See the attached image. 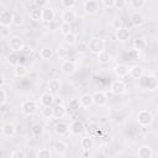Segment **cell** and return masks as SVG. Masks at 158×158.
<instances>
[{
	"mask_svg": "<svg viewBox=\"0 0 158 158\" xmlns=\"http://www.w3.org/2000/svg\"><path fill=\"white\" fill-rule=\"evenodd\" d=\"M138 85H139L141 89H144V90H148V91H154L158 88V79L154 75L143 74L138 79Z\"/></svg>",
	"mask_w": 158,
	"mask_h": 158,
	"instance_id": "6da1fadb",
	"label": "cell"
},
{
	"mask_svg": "<svg viewBox=\"0 0 158 158\" xmlns=\"http://www.w3.org/2000/svg\"><path fill=\"white\" fill-rule=\"evenodd\" d=\"M88 49L94 54H99L100 52L105 51V41L100 37H93L88 42Z\"/></svg>",
	"mask_w": 158,
	"mask_h": 158,
	"instance_id": "7a4b0ae2",
	"label": "cell"
},
{
	"mask_svg": "<svg viewBox=\"0 0 158 158\" xmlns=\"http://www.w3.org/2000/svg\"><path fill=\"white\" fill-rule=\"evenodd\" d=\"M38 111V104L35 100H23L21 102V112L26 116H32Z\"/></svg>",
	"mask_w": 158,
	"mask_h": 158,
	"instance_id": "3957f363",
	"label": "cell"
},
{
	"mask_svg": "<svg viewBox=\"0 0 158 158\" xmlns=\"http://www.w3.org/2000/svg\"><path fill=\"white\" fill-rule=\"evenodd\" d=\"M153 120H154V116L149 110L143 109V110H139L138 114H137V122L143 127H147V126L152 125Z\"/></svg>",
	"mask_w": 158,
	"mask_h": 158,
	"instance_id": "277c9868",
	"label": "cell"
},
{
	"mask_svg": "<svg viewBox=\"0 0 158 158\" xmlns=\"http://www.w3.org/2000/svg\"><path fill=\"white\" fill-rule=\"evenodd\" d=\"M7 44H9V48H10L11 51H14V52H22L23 48H25L23 40H22L20 36H12V37H9Z\"/></svg>",
	"mask_w": 158,
	"mask_h": 158,
	"instance_id": "5b68a950",
	"label": "cell"
},
{
	"mask_svg": "<svg viewBox=\"0 0 158 158\" xmlns=\"http://www.w3.org/2000/svg\"><path fill=\"white\" fill-rule=\"evenodd\" d=\"M77 69H78L77 63H75L74 60H72V59H64V60L62 62V64H60V70H62V73L65 74V75H72V74H74V73L77 72Z\"/></svg>",
	"mask_w": 158,
	"mask_h": 158,
	"instance_id": "8992f818",
	"label": "cell"
},
{
	"mask_svg": "<svg viewBox=\"0 0 158 158\" xmlns=\"http://www.w3.org/2000/svg\"><path fill=\"white\" fill-rule=\"evenodd\" d=\"M126 83L121 79H117V80H114L111 83V86H110V91L114 94V95H122L126 93Z\"/></svg>",
	"mask_w": 158,
	"mask_h": 158,
	"instance_id": "52a82bcc",
	"label": "cell"
},
{
	"mask_svg": "<svg viewBox=\"0 0 158 158\" xmlns=\"http://www.w3.org/2000/svg\"><path fill=\"white\" fill-rule=\"evenodd\" d=\"M14 16L15 15L10 10H2L1 14H0V25L9 27L14 22Z\"/></svg>",
	"mask_w": 158,
	"mask_h": 158,
	"instance_id": "ba28073f",
	"label": "cell"
},
{
	"mask_svg": "<svg viewBox=\"0 0 158 158\" xmlns=\"http://www.w3.org/2000/svg\"><path fill=\"white\" fill-rule=\"evenodd\" d=\"M114 74L117 77V78H125V77H127L128 75V73H130V67L127 65V64H125V63H118V64H116L115 67H114Z\"/></svg>",
	"mask_w": 158,
	"mask_h": 158,
	"instance_id": "9c48e42d",
	"label": "cell"
},
{
	"mask_svg": "<svg viewBox=\"0 0 158 158\" xmlns=\"http://www.w3.org/2000/svg\"><path fill=\"white\" fill-rule=\"evenodd\" d=\"M54 94L49 93V91H46V93H42L41 96H40V105L43 106V107H51L53 104H54Z\"/></svg>",
	"mask_w": 158,
	"mask_h": 158,
	"instance_id": "30bf717a",
	"label": "cell"
},
{
	"mask_svg": "<svg viewBox=\"0 0 158 158\" xmlns=\"http://www.w3.org/2000/svg\"><path fill=\"white\" fill-rule=\"evenodd\" d=\"M93 99H94V105L102 107L107 104V96L104 91H95L93 94Z\"/></svg>",
	"mask_w": 158,
	"mask_h": 158,
	"instance_id": "8fae6325",
	"label": "cell"
},
{
	"mask_svg": "<svg viewBox=\"0 0 158 158\" xmlns=\"http://www.w3.org/2000/svg\"><path fill=\"white\" fill-rule=\"evenodd\" d=\"M70 131V125L67 123L65 121H58L54 125V132L58 136H64Z\"/></svg>",
	"mask_w": 158,
	"mask_h": 158,
	"instance_id": "7c38bea8",
	"label": "cell"
},
{
	"mask_svg": "<svg viewBox=\"0 0 158 158\" xmlns=\"http://www.w3.org/2000/svg\"><path fill=\"white\" fill-rule=\"evenodd\" d=\"M16 133V126L12 122H6L1 126V135L4 137H12Z\"/></svg>",
	"mask_w": 158,
	"mask_h": 158,
	"instance_id": "4fadbf2b",
	"label": "cell"
},
{
	"mask_svg": "<svg viewBox=\"0 0 158 158\" xmlns=\"http://www.w3.org/2000/svg\"><path fill=\"white\" fill-rule=\"evenodd\" d=\"M84 131H85V126H84V123H83L81 121L74 120V121L70 123V132H72L73 135L79 136V135H81Z\"/></svg>",
	"mask_w": 158,
	"mask_h": 158,
	"instance_id": "5bb4252c",
	"label": "cell"
},
{
	"mask_svg": "<svg viewBox=\"0 0 158 158\" xmlns=\"http://www.w3.org/2000/svg\"><path fill=\"white\" fill-rule=\"evenodd\" d=\"M84 10H85V12L89 14V15L96 14V12L99 11V4H98V1H95V0H88V1H85V4H84Z\"/></svg>",
	"mask_w": 158,
	"mask_h": 158,
	"instance_id": "9a60e30c",
	"label": "cell"
},
{
	"mask_svg": "<svg viewBox=\"0 0 158 158\" xmlns=\"http://www.w3.org/2000/svg\"><path fill=\"white\" fill-rule=\"evenodd\" d=\"M52 112H53V117H54V118L60 120V118L65 117V115H67V109H65L64 105H53Z\"/></svg>",
	"mask_w": 158,
	"mask_h": 158,
	"instance_id": "2e32d148",
	"label": "cell"
},
{
	"mask_svg": "<svg viewBox=\"0 0 158 158\" xmlns=\"http://www.w3.org/2000/svg\"><path fill=\"white\" fill-rule=\"evenodd\" d=\"M115 36L116 40L120 42H126L130 38V30L126 27H121L118 30H115Z\"/></svg>",
	"mask_w": 158,
	"mask_h": 158,
	"instance_id": "e0dca14e",
	"label": "cell"
},
{
	"mask_svg": "<svg viewBox=\"0 0 158 158\" xmlns=\"http://www.w3.org/2000/svg\"><path fill=\"white\" fill-rule=\"evenodd\" d=\"M130 21H131V23H132L133 26L138 27V26H142L146 20H144V16H143L139 11H136V12H133V14L130 16Z\"/></svg>",
	"mask_w": 158,
	"mask_h": 158,
	"instance_id": "ac0fdd59",
	"label": "cell"
},
{
	"mask_svg": "<svg viewBox=\"0 0 158 158\" xmlns=\"http://www.w3.org/2000/svg\"><path fill=\"white\" fill-rule=\"evenodd\" d=\"M75 20H77V12L74 10L68 9V10H64L63 11V14H62V21L68 22V23H73Z\"/></svg>",
	"mask_w": 158,
	"mask_h": 158,
	"instance_id": "d6986e66",
	"label": "cell"
},
{
	"mask_svg": "<svg viewBox=\"0 0 158 158\" xmlns=\"http://www.w3.org/2000/svg\"><path fill=\"white\" fill-rule=\"evenodd\" d=\"M56 17V12L52 7H44L42 9V21L43 22H51L52 20H54Z\"/></svg>",
	"mask_w": 158,
	"mask_h": 158,
	"instance_id": "ffe728a7",
	"label": "cell"
},
{
	"mask_svg": "<svg viewBox=\"0 0 158 158\" xmlns=\"http://www.w3.org/2000/svg\"><path fill=\"white\" fill-rule=\"evenodd\" d=\"M20 53L19 52H14V51H11L7 56H6V62H7V64H10V65H12V67H16L17 64H20Z\"/></svg>",
	"mask_w": 158,
	"mask_h": 158,
	"instance_id": "44dd1931",
	"label": "cell"
},
{
	"mask_svg": "<svg viewBox=\"0 0 158 158\" xmlns=\"http://www.w3.org/2000/svg\"><path fill=\"white\" fill-rule=\"evenodd\" d=\"M60 86H62V83L59 79H51L47 84V88H48V91L52 93V94H57L59 93L60 90Z\"/></svg>",
	"mask_w": 158,
	"mask_h": 158,
	"instance_id": "7402d4cb",
	"label": "cell"
},
{
	"mask_svg": "<svg viewBox=\"0 0 158 158\" xmlns=\"http://www.w3.org/2000/svg\"><path fill=\"white\" fill-rule=\"evenodd\" d=\"M137 156H138L139 158H152V156H153V149L151 148V146H142V147L138 148Z\"/></svg>",
	"mask_w": 158,
	"mask_h": 158,
	"instance_id": "603a6c76",
	"label": "cell"
},
{
	"mask_svg": "<svg viewBox=\"0 0 158 158\" xmlns=\"http://www.w3.org/2000/svg\"><path fill=\"white\" fill-rule=\"evenodd\" d=\"M67 148H68V146H67V143L64 141H57L53 144V151L58 156H63L67 152Z\"/></svg>",
	"mask_w": 158,
	"mask_h": 158,
	"instance_id": "cb8c5ba5",
	"label": "cell"
},
{
	"mask_svg": "<svg viewBox=\"0 0 158 158\" xmlns=\"http://www.w3.org/2000/svg\"><path fill=\"white\" fill-rule=\"evenodd\" d=\"M144 73H143V68L142 67H139V65H132V67H130V73H128V75L132 78V79H139L142 75H143Z\"/></svg>",
	"mask_w": 158,
	"mask_h": 158,
	"instance_id": "d4e9b609",
	"label": "cell"
},
{
	"mask_svg": "<svg viewBox=\"0 0 158 158\" xmlns=\"http://www.w3.org/2000/svg\"><path fill=\"white\" fill-rule=\"evenodd\" d=\"M80 104H81V107H90L93 104H94V99H93V95L86 93V94H83L80 98Z\"/></svg>",
	"mask_w": 158,
	"mask_h": 158,
	"instance_id": "484cf974",
	"label": "cell"
},
{
	"mask_svg": "<svg viewBox=\"0 0 158 158\" xmlns=\"http://www.w3.org/2000/svg\"><path fill=\"white\" fill-rule=\"evenodd\" d=\"M80 147L81 149H90L94 147V139L91 138V136H85L80 139Z\"/></svg>",
	"mask_w": 158,
	"mask_h": 158,
	"instance_id": "4316f807",
	"label": "cell"
},
{
	"mask_svg": "<svg viewBox=\"0 0 158 158\" xmlns=\"http://www.w3.org/2000/svg\"><path fill=\"white\" fill-rule=\"evenodd\" d=\"M28 16H30V19H31L32 21H35V22L42 21V9H40V7L32 9V10L30 11Z\"/></svg>",
	"mask_w": 158,
	"mask_h": 158,
	"instance_id": "83f0119b",
	"label": "cell"
},
{
	"mask_svg": "<svg viewBox=\"0 0 158 158\" xmlns=\"http://www.w3.org/2000/svg\"><path fill=\"white\" fill-rule=\"evenodd\" d=\"M30 131H31V133H32L35 137H40V136H42L44 128H43V125H42V123L36 122V123H33V125L30 127Z\"/></svg>",
	"mask_w": 158,
	"mask_h": 158,
	"instance_id": "f1b7e54d",
	"label": "cell"
},
{
	"mask_svg": "<svg viewBox=\"0 0 158 158\" xmlns=\"http://www.w3.org/2000/svg\"><path fill=\"white\" fill-rule=\"evenodd\" d=\"M14 74H15V77H17V78H22V77H25L26 74H27V68H26V65H23V64H17L16 67H14Z\"/></svg>",
	"mask_w": 158,
	"mask_h": 158,
	"instance_id": "f546056e",
	"label": "cell"
},
{
	"mask_svg": "<svg viewBox=\"0 0 158 158\" xmlns=\"http://www.w3.org/2000/svg\"><path fill=\"white\" fill-rule=\"evenodd\" d=\"M63 41H64V43H65V44H68V46H73V44H75V43H77V35H75V33H73V32L70 31V32H68V33H65V35H64Z\"/></svg>",
	"mask_w": 158,
	"mask_h": 158,
	"instance_id": "4dcf8cb0",
	"label": "cell"
},
{
	"mask_svg": "<svg viewBox=\"0 0 158 158\" xmlns=\"http://www.w3.org/2000/svg\"><path fill=\"white\" fill-rule=\"evenodd\" d=\"M98 56V62L100 63V64H107V63H110V60H111V56H110V53H107L106 51H102V52H100L99 54H96Z\"/></svg>",
	"mask_w": 158,
	"mask_h": 158,
	"instance_id": "1f68e13d",
	"label": "cell"
},
{
	"mask_svg": "<svg viewBox=\"0 0 158 158\" xmlns=\"http://www.w3.org/2000/svg\"><path fill=\"white\" fill-rule=\"evenodd\" d=\"M80 107H81V104H80V100L79 99H72L69 101V111L70 112L77 114V112H79Z\"/></svg>",
	"mask_w": 158,
	"mask_h": 158,
	"instance_id": "d6a6232c",
	"label": "cell"
},
{
	"mask_svg": "<svg viewBox=\"0 0 158 158\" xmlns=\"http://www.w3.org/2000/svg\"><path fill=\"white\" fill-rule=\"evenodd\" d=\"M53 54H54V52H53V49L51 47H43L40 51V57L42 59H51L53 57Z\"/></svg>",
	"mask_w": 158,
	"mask_h": 158,
	"instance_id": "836d02e7",
	"label": "cell"
},
{
	"mask_svg": "<svg viewBox=\"0 0 158 158\" xmlns=\"http://www.w3.org/2000/svg\"><path fill=\"white\" fill-rule=\"evenodd\" d=\"M146 46H147V42H146L144 38H136V40L133 41V48H136V49H138V51L144 49Z\"/></svg>",
	"mask_w": 158,
	"mask_h": 158,
	"instance_id": "e575fe53",
	"label": "cell"
},
{
	"mask_svg": "<svg viewBox=\"0 0 158 158\" xmlns=\"http://www.w3.org/2000/svg\"><path fill=\"white\" fill-rule=\"evenodd\" d=\"M57 56H58L60 59H67L68 56H69V51H68L65 47L59 46V47L57 48Z\"/></svg>",
	"mask_w": 158,
	"mask_h": 158,
	"instance_id": "d590c367",
	"label": "cell"
},
{
	"mask_svg": "<svg viewBox=\"0 0 158 158\" xmlns=\"http://www.w3.org/2000/svg\"><path fill=\"white\" fill-rule=\"evenodd\" d=\"M130 5L135 10H141L146 5V0H130Z\"/></svg>",
	"mask_w": 158,
	"mask_h": 158,
	"instance_id": "8d00e7d4",
	"label": "cell"
},
{
	"mask_svg": "<svg viewBox=\"0 0 158 158\" xmlns=\"http://www.w3.org/2000/svg\"><path fill=\"white\" fill-rule=\"evenodd\" d=\"M52 156V152L48 149V148H41L37 153H36V157L37 158H49Z\"/></svg>",
	"mask_w": 158,
	"mask_h": 158,
	"instance_id": "74e56055",
	"label": "cell"
},
{
	"mask_svg": "<svg viewBox=\"0 0 158 158\" xmlns=\"http://www.w3.org/2000/svg\"><path fill=\"white\" fill-rule=\"evenodd\" d=\"M127 57H128L130 60H135V59H137L139 57V51L136 49V48H132V49H130L127 52Z\"/></svg>",
	"mask_w": 158,
	"mask_h": 158,
	"instance_id": "f35d334b",
	"label": "cell"
},
{
	"mask_svg": "<svg viewBox=\"0 0 158 158\" xmlns=\"http://www.w3.org/2000/svg\"><path fill=\"white\" fill-rule=\"evenodd\" d=\"M10 157L11 158H25L26 157V153L22 151V149H14L11 153H10Z\"/></svg>",
	"mask_w": 158,
	"mask_h": 158,
	"instance_id": "ab89813d",
	"label": "cell"
},
{
	"mask_svg": "<svg viewBox=\"0 0 158 158\" xmlns=\"http://www.w3.org/2000/svg\"><path fill=\"white\" fill-rule=\"evenodd\" d=\"M75 2H77V0H60V4H62V6H63L65 10L73 9V7L75 6Z\"/></svg>",
	"mask_w": 158,
	"mask_h": 158,
	"instance_id": "60d3db41",
	"label": "cell"
},
{
	"mask_svg": "<svg viewBox=\"0 0 158 158\" xmlns=\"http://www.w3.org/2000/svg\"><path fill=\"white\" fill-rule=\"evenodd\" d=\"M122 25H123V23H122V20H121L120 17H114L112 21H111V26L114 27V30H118V28L123 27Z\"/></svg>",
	"mask_w": 158,
	"mask_h": 158,
	"instance_id": "b9f144b4",
	"label": "cell"
},
{
	"mask_svg": "<svg viewBox=\"0 0 158 158\" xmlns=\"http://www.w3.org/2000/svg\"><path fill=\"white\" fill-rule=\"evenodd\" d=\"M6 100H7V93H6L5 88L1 86L0 88V105H5Z\"/></svg>",
	"mask_w": 158,
	"mask_h": 158,
	"instance_id": "7bdbcfd3",
	"label": "cell"
},
{
	"mask_svg": "<svg viewBox=\"0 0 158 158\" xmlns=\"http://www.w3.org/2000/svg\"><path fill=\"white\" fill-rule=\"evenodd\" d=\"M70 25H72V23H68V22H64V21H62V23H60V27H59V31H60L63 35H65V33L70 32Z\"/></svg>",
	"mask_w": 158,
	"mask_h": 158,
	"instance_id": "ee69618b",
	"label": "cell"
},
{
	"mask_svg": "<svg viewBox=\"0 0 158 158\" xmlns=\"http://www.w3.org/2000/svg\"><path fill=\"white\" fill-rule=\"evenodd\" d=\"M47 25H48V28H49L51 31H57V30H59V27H60V23H59L57 20H52V21L48 22Z\"/></svg>",
	"mask_w": 158,
	"mask_h": 158,
	"instance_id": "f6af8a7d",
	"label": "cell"
},
{
	"mask_svg": "<svg viewBox=\"0 0 158 158\" xmlns=\"http://www.w3.org/2000/svg\"><path fill=\"white\" fill-rule=\"evenodd\" d=\"M23 23V17L20 15V14H16L15 16H14V22H12V25H15L16 27H19V26H21Z\"/></svg>",
	"mask_w": 158,
	"mask_h": 158,
	"instance_id": "bcb514c9",
	"label": "cell"
},
{
	"mask_svg": "<svg viewBox=\"0 0 158 158\" xmlns=\"http://www.w3.org/2000/svg\"><path fill=\"white\" fill-rule=\"evenodd\" d=\"M89 49H88V43L86 42H80L79 44H78V47H77V52L78 53H85V52H88Z\"/></svg>",
	"mask_w": 158,
	"mask_h": 158,
	"instance_id": "7dc6e473",
	"label": "cell"
},
{
	"mask_svg": "<svg viewBox=\"0 0 158 158\" xmlns=\"http://www.w3.org/2000/svg\"><path fill=\"white\" fill-rule=\"evenodd\" d=\"M48 1H49V0H33V4L36 5V7L44 9V7H47Z\"/></svg>",
	"mask_w": 158,
	"mask_h": 158,
	"instance_id": "c3c4849f",
	"label": "cell"
},
{
	"mask_svg": "<svg viewBox=\"0 0 158 158\" xmlns=\"http://www.w3.org/2000/svg\"><path fill=\"white\" fill-rule=\"evenodd\" d=\"M102 6L106 9H112L115 7V0H101Z\"/></svg>",
	"mask_w": 158,
	"mask_h": 158,
	"instance_id": "681fc988",
	"label": "cell"
},
{
	"mask_svg": "<svg viewBox=\"0 0 158 158\" xmlns=\"http://www.w3.org/2000/svg\"><path fill=\"white\" fill-rule=\"evenodd\" d=\"M126 6V0H115V7L117 10H122Z\"/></svg>",
	"mask_w": 158,
	"mask_h": 158,
	"instance_id": "f907efd6",
	"label": "cell"
},
{
	"mask_svg": "<svg viewBox=\"0 0 158 158\" xmlns=\"http://www.w3.org/2000/svg\"><path fill=\"white\" fill-rule=\"evenodd\" d=\"M2 28H1V37L2 38H6L7 36H9V33H10V31L7 30V27L6 26H1Z\"/></svg>",
	"mask_w": 158,
	"mask_h": 158,
	"instance_id": "816d5d0a",
	"label": "cell"
},
{
	"mask_svg": "<svg viewBox=\"0 0 158 158\" xmlns=\"http://www.w3.org/2000/svg\"><path fill=\"white\" fill-rule=\"evenodd\" d=\"M88 127H89V128H88V131H90V132H96V130L99 128L96 123H90Z\"/></svg>",
	"mask_w": 158,
	"mask_h": 158,
	"instance_id": "f5cc1de1",
	"label": "cell"
},
{
	"mask_svg": "<svg viewBox=\"0 0 158 158\" xmlns=\"http://www.w3.org/2000/svg\"><path fill=\"white\" fill-rule=\"evenodd\" d=\"M54 105H64V101L62 98H58V99H54Z\"/></svg>",
	"mask_w": 158,
	"mask_h": 158,
	"instance_id": "db71d44e",
	"label": "cell"
},
{
	"mask_svg": "<svg viewBox=\"0 0 158 158\" xmlns=\"http://www.w3.org/2000/svg\"><path fill=\"white\" fill-rule=\"evenodd\" d=\"M5 75L4 74H1V77H0V86H4V84H5Z\"/></svg>",
	"mask_w": 158,
	"mask_h": 158,
	"instance_id": "11a10c76",
	"label": "cell"
},
{
	"mask_svg": "<svg viewBox=\"0 0 158 158\" xmlns=\"http://www.w3.org/2000/svg\"><path fill=\"white\" fill-rule=\"evenodd\" d=\"M81 157H89L90 156V153H89V151L88 149H83V153L80 154Z\"/></svg>",
	"mask_w": 158,
	"mask_h": 158,
	"instance_id": "9f6ffc18",
	"label": "cell"
},
{
	"mask_svg": "<svg viewBox=\"0 0 158 158\" xmlns=\"http://www.w3.org/2000/svg\"><path fill=\"white\" fill-rule=\"evenodd\" d=\"M156 117L158 118V109H157V111H156Z\"/></svg>",
	"mask_w": 158,
	"mask_h": 158,
	"instance_id": "6f0895ef",
	"label": "cell"
}]
</instances>
